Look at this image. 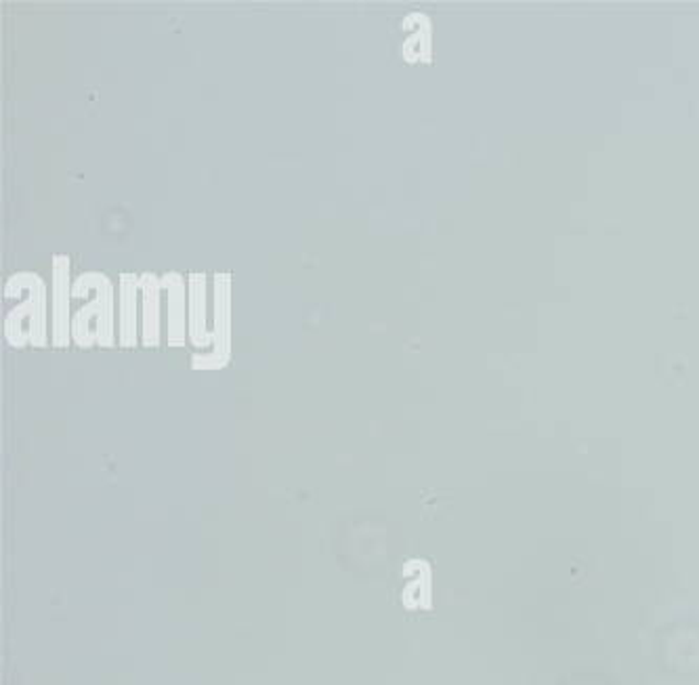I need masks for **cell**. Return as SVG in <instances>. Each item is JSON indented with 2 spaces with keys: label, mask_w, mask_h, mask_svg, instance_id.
Wrapping results in <instances>:
<instances>
[{
  "label": "cell",
  "mask_w": 699,
  "mask_h": 685,
  "mask_svg": "<svg viewBox=\"0 0 699 685\" xmlns=\"http://www.w3.org/2000/svg\"><path fill=\"white\" fill-rule=\"evenodd\" d=\"M141 347L156 350L163 341V284L152 269L140 274Z\"/></svg>",
  "instance_id": "6"
},
{
  "label": "cell",
  "mask_w": 699,
  "mask_h": 685,
  "mask_svg": "<svg viewBox=\"0 0 699 685\" xmlns=\"http://www.w3.org/2000/svg\"><path fill=\"white\" fill-rule=\"evenodd\" d=\"M89 299L71 316V343L89 352L114 350L118 345L116 290L112 278L101 269H87L74 278L71 301Z\"/></svg>",
  "instance_id": "1"
},
{
  "label": "cell",
  "mask_w": 699,
  "mask_h": 685,
  "mask_svg": "<svg viewBox=\"0 0 699 685\" xmlns=\"http://www.w3.org/2000/svg\"><path fill=\"white\" fill-rule=\"evenodd\" d=\"M141 345L140 274H118V347L135 350Z\"/></svg>",
  "instance_id": "7"
},
{
  "label": "cell",
  "mask_w": 699,
  "mask_h": 685,
  "mask_svg": "<svg viewBox=\"0 0 699 685\" xmlns=\"http://www.w3.org/2000/svg\"><path fill=\"white\" fill-rule=\"evenodd\" d=\"M4 299H20L15 308L2 320V334L9 347L25 350H45L51 345V331H47V283L41 274L32 269H22L11 274L2 284Z\"/></svg>",
  "instance_id": "2"
},
{
  "label": "cell",
  "mask_w": 699,
  "mask_h": 685,
  "mask_svg": "<svg viewBox=\"0 0 699 685\" xmlns=\"http://www.w3.org/2000/svg\"><path fill=\"white\" fill-rule=\"evenodd\" d=\"M187 341L196 352L212 350L209 329V272H187Z\"/></svg>",
  "instance_id": "5"
},
{
  "label": "cell",
  "mask_w": 699,
  "mask_h": 685,
  "mask_svg": "<svg viewBox=\"0 0 699 685\" xmlns=\"http://www.w3.org/2000/svg\"><path fill=\"white\" fill-rule=\"evenodd\" d=\"M212 350L191 355V371H223L232 362V274L212 272Z\"/></svg>",
  "instance_id": "3"
},
{
  "label": "cell",
  "mask_w": 699,
  "mask_h": 685,
  "mask_svg": "<svg viewBox=\"0 0 699 685\" xmlns=\"http://www.w3.org/2000/svg\"><path fill=\"white\" fill-rule=\"evenodd\" d=\"M166 292V345L184 350L187 343V276L168 269L160 276Z\"/></svg>",
  "instance_id": "8"
},
{
  "label": "cell",
  "mask_w": 699,
  "mask_h": 685,
  "mask_svg": "<svg viewBox=\"0 0 699 685\" xmlns=\"http://www.w3.org/2000/svg\"><path fill=\"white\" fill-rule=\"evenodd\" d=\"M71 259L68 253L51 257V347L68 350L71 345Z\"/></svg>",
  "instance_id": "4"
}]
</instances>
